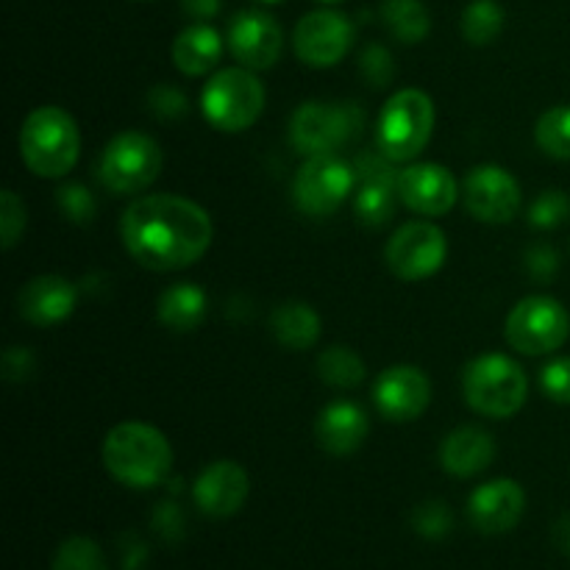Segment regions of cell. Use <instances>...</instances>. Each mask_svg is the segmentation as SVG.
I'll use <instances>...</instances> for the list:
<instances>
[{
  "instance_id": "obj_43",
  "label": "cell",
  "mask_w": 570,
  "mask_h": 570,
  "mask_svg": "<svg viewBox=\"0 0 570 570\" xmlns=\"http://www.w3.org/2000/svg\"><path fill=\"white\" fill-rule=\"evenodd\" d=\"M321 3H343V0H321Z\"/></svg>"
},
{
  "instance_id": "obj_30",
  "label": "cell",
  "mask_w": 570,
  "mask_h": 570,
  "mask_svg": "<svg viewBox=\"0 0 570 570\" xmlns=\"http://www.w3.org/2000/svg\"><path fill=\"white\" fill-rule=\"evenodd\" d=\"M53 570H109L100 546L89 538H67L53 557Z\"/></svg>"
},
{
  "instance_id": "obj_19",
  "label": "cell",
  "mask_w": 570,
  "mask_h": 570,
  "mask_svg": "<svg viewBox=\"0 0 570 570\" xmlns=\"http://www.w3.org/2000/svg\"><path fill=\"white\" fill-rule=\"evenodd\" d=\"M248 473L234 460H215L198 473L193 488V499L198 510L209 518H232L243 510L248 499Z\"/></svg>"
},
{
  "instance_id": "obj_23",
  "label": "cell",
  "mask_w": 570,
  "mask_h": 570,
  "mask_svg": "<svg viewBox=\"0 0 570 570\" xmlns=\"http://www.w3.org/2000/svg\"><path fill=\"white\" fill-rule=\"evenodd\" d=\"M173 65L178 72L189 78L206 76L215 70L217 61L223 56V37L206 22H195V26L184 28L176 39H173Z\"/></svg>"
},
{
  "instance_id": "obj_27",
  "label": "cell",
  "mask_w": 570,
  "mask_h": 570,
  "mask_svg": "<svg viewBox=\"0 0 570 570\" xmlns=\"http://www.w3.org/2000/svg\"><path fill=\"white\" fill-rule=\"evenodd\" d=\"M365 362L348 345H328L326 351H321L317 356V376L328 384V387L337 390H354L356 384L365 382Z\"/></svg>"
},
{
  "instance_id": "obj_35",
  "label": "cell",
  "mask_w": 570,
  "mask_h": 570,
  "mask_svg": "<svg viewBox=\"0 0 570 570\" xmlns=\"http://www.w3.org/2000/svg\"><path fill=\"white\" fill-rule=\"evenodd\" d=\"M22 228H26V206L17 198V193L6 189L0 195V232H3V248L11 250L22 237Z\"/></svg>"
},
{
  "instance_id": "obj_18",
  "label": "cell",
  "mask_w": 570,
  "mask_h": 570,
  "mask_svg": "<svg viewBox=\"0 0 570 570\" xmlns=\"http://www.w3.org/2000/svg\"><path fill=\"white\" fill-rule=\"evenodd\" d=\"M527 493L512 479H493L479 484L468 499V518L482 534H507L521 523Z\"/></svg>"
},
{
  "instance_id": "obj_42",
  "label": "cell",
  "mask_w": 570,
  "mask_h": 570,
  "mask_svg": "<svg viewBox=\"0 0 570 570\" xmlns=\"http://www.w3.org/2000/svg\"><path fill=\"white\" fill-rule=\"evenodd\" d=\"M554 543L560 546L566 554H570V515H562L560 521L554 523Z\"/></svg>"
},
{
  "instance_id": "obj_7",
  "label": "cell",
  "mask_w": 570,
  "mask_h": 570,
  "mask_svg": "<svg viewBox=\"0 0 570 570\" xmlns=\"http://www.w3.org/2000/svg\"><path fill=\"white\" fill-rule=\"evenodd\" d=\"M365 115L356 104H321L306 100L289 120V139L301 156H328L360 137Z\"/></svg>"
},
{
  "instance_id": "obj_44",
  "label": "cell",
  "mask_w": 570,
  "mask_h": 570,
  "mask_svg": "<svg viewBox=\"0 0 570 570\" xmlns=\"http://www.w3.org/2000/svg\"><path fill=\"white\" fill-rule=\"evenodd\" d=\"M259 3H278V0H259Z\"/></svg>"
},
{
  "instance_id": "obj_17",
  "label": "cell",
  "mask_w": 570,
  "mask_h": 570,
  "mask_svg": "<svg viewBox=\"0 0 570 570\" xmlns=\"http://www.w3.org/2000/svg\"><path fill=\"white\" fill-rule=\"evenodd\" d=\"M399 198L410 212L423 217H440L456 204L460 187L449 167L423 161L399 173Z\"/></svg>"
},
{
  "instance_id": "obj_34",
  "label": "cell",
  "mask_w": 570,
  "mask_h": 570,
  "mask_svg": "<svg viewBox=\"0 0 570 570\" xmlns=\"http://www.w3.org/2000/svg\"><path fill=\"white\" fill-rule=\"evenodd\" d=\"M360 70L371 87L376 89L387 87V83H393L395 78L393 53H390L384 45H367V48L360 53Z\"/></svg>"
},
{
  "instance_id": "obj_2",
  "label": "cell",
  "mask_w": 570,
  "mask_h": 570,
  "mask_svg": "<svg viewBox=\"0 0 570 570\" xmlns=\"http://www.w3.org/2000/svg\"><path fill=\"white\" fill-rule=\"evenodd\" d=\"M104 465L126 488H156L173 468V445L150 423H117L104 440Z\"/></svg>"
},
{
  "instance_id": "obj_22",
  "label": "cell",
  "mask_w": 570,
  "mask_h": 570,
  "mask_svg": "<svg viewBox=\"0 0 570 570\" xmlns=\"http://www.w3.org/2000/svg\"><path fill=\"white\" fill-rule=\"evenodd\" d=\"M440 465L456 479L476 476L495 460V440L479 426H460L440 443Z\"/></svg>"
},
{
  "instance_id": "obj_40",
  "label": "cell",
  "mask_w": 570,
  "mask_h": 570,
  "mask_svg": "<svg viewBox=\"0 0 570 570\" xmlns=\"http://www.w3.org/2000/svg\"><path fill=\"white\" fill-rule=\"evenodd\" d=\"M154 527L159 529V534L165 540H181V534H184V515H181V510H178V507H173V504H161L159 510H156V515H154Z\"/></svg>"
},
{
  "instance_id": "obj_37",
  "label": "cell",
  "mask_w": 570,
  "mask_h": 570,
  "mask_svg": "<svg viewBox=\"0 0 570 570\" xmlns=\"http://www.w3.org/2000/svg\"><path fill=\"white\" fill-rule=\"evenodd\" d=\"M523 262H527V271L529 276L534 278V282H543L549 284L551 278L560 273V254H557L551 245H532V248H527V256H523Z\"/></svg>"
},
{
  "instance_id": "obj_24",
  "label": "cell",
  "mask_w": 570,
  "mask_h": 570,
  "mask_svg": "<svg viewBox=\"0 0 570 570\" xmlns=\"http://www.w3.org/2000/svg\"><path fill=\"white\" fill-rule=\"evenodd\" d=\"M271 332L284 348L306 351L321 340V315L304 301H284L271 312Z\"/></svg>"
},
{
  "instance_id": "obj_4",
  "label": "cell",
  "mask_w": 570,
  "mask_h": 570,
  "mask_svg": "<svg viewBox=\"0 0 570 570\" xmlns=\"http://www.w3.org/2000/svg\"><path fill=\"white\" fill-rule=\"evenodd\" d=\"M462 395L473 412L504 421L527 404L529 379L507 354H482L462 373Z\"/></svg>"
},
{
  "instance_id": "obj_33",
  "label": "cell",
  "mask_w": 570,
  "mask_h": 570,
  "mask_svg": "<svg viewBox=\"0 0 570 570\" xmlns=\"http://www.w3.org/2000/svg\"><path fill=\"white\" fill-rule=\"evenodd\" d=\"M412 529L421 538L440 540L454 529V515H451L449 504H443V501H426V504L412 512Z\"/></svg>"
},
{
  "instance_id": "obj_16",
  "label": "cell",
  "mask_w": 570,
  "mask_h": 570,
  "mask_svg": "<svg viewBox=\"0 0 570 570\" xmlns=\"http://www.w3.org/2000/svg\"><path fill=\"white\" fill-rule=\"evenodd\" d=\"M373 401L384 421L410 423L426 412L432 401V382L421 367L393 365L379 373L373 384Z\"/></svg>"
},
{
  "instance_id": "obj_12",
  "label": "cell",
  "mask_w": 570,
  "mask_h": 570,
  "mask_svg": "<svg viewBox=\"0 0 570 570\" xmlns=\"http://www.w3.org/2000/svg\"><path fill=\"white\" fill-rule=\"evenodd\" d=\"M354 45V22L334 9L309 11L298 20L293 31L295 56L306 67L326 70L340 65Z\"/></svg>"
},
{
  "instance_id": "obj_6",
  "label": "cell",
  "mask_w": 570,
  "mask_h": 570,
  "mask_svg": "<svg viewBox=\"0 0 570 570\" xmlns=\"http://www.w3.org/2000/svg\"><path fill=\"white\" fill-rule=\"evenodd\" d=\"M200 111L217 131H245L265 111V87L248 67H226L200 92Z\"/></svg>"
},
{
  "instance_id": "obj_10",
  "label": "cell",
  "mask_w": 570,
  "mask_h": 570,
  "mask_svg": "<svg viewBox=\"0 0 570 570\" xmlns=\"http://www.w3.org/2000/svg\"><path fill=\"white\" fill-rule=\"evenodd\" d=\"M356 170L337 154L309 156L293 178V200L306 217H328L351 198Z\"/></svg>"
},
{
  "instance_id": "obj_25",
  "label": "cell",
  "mask_w": 570,
  "mask_h": 570,
  "mask_svg": "<svg viewBox=\"0 0 570 570\" xmlns=\"http://www.w3.org/2000/svg\"><path fill=\"white\" fill-rule=\"evenodd\" d=\"M156 315L173 332H195L206 317V293L193 282L173 284L159 295Z\"/></svg>"
},
{
  "instance_id": "obj_13",
  "label": "cell",
  "mask_w": 570,
  "mask_h": 570,
  "mask_svg": "<svg viewBox=\"0 0 570 570\" xmlns=\"http://www.w3.org/2000/svg\"><path fill=\"white\" fill-rule=\"evenodd\" d=\"M462 200H465V209L479 223L501 226V223L515 220L523 195L518 178L512 173H507L504 167L479 165L465 176Z\"/></svg>"
},
{
  "instance_id": "obj_31",
  "label": "cell",
  "mask_w": 570,
  "mask_h": 570,
  "mask_svg": "<svg viewBox=\"0 0 570 570\" xmlns=\"http://www.w3.org/2000/svg\"><path fill=\"white\" fill-rule=\"evenodd\" d=\"M570 217V198L562 189H546L540 198L529 206V226L540 232L560 228Z\"/></svg>"
},
{
  "instance_id": "obj_11",
  "label": "cell",
  "mask_w": 570,
  "mask_h": 570,
  "mask_svg": "<svg viewBox=\"0 0 570 570\" xmlns=\"http://www.w3.org/2000/svg\"><path fill=\"white\" fill-rule=\"evenodd\" d=\"M445 256H449V239L434 223L426 220L404 223L384 248L387 267L401 282H423L434 276L445 265Z\"/></svg>"
},
{
  "instance_id": "obj_28",
  "label": "cell",
  "mask_w": 570,
  "mask_h": 570,
  "mask_svg": "<svg viewBox=\"0 0 570 570\" xmlns=\"http://www.w3.org/2000/svg\"><path fill=\"white\" fill-rule=\"evenodd\" d=\"M507 14L495 0H473L465 11H462V37L476 48L493 45L504 31Z\"/></svg>"
},
{
  "instance_id": "obj_3",
  "label": "cell",
  "mask_w": 570,
  "mask_h": 570,
  "mask_svg": "<svg viewBox=\"0 0 570 570\" xmlns=\"http://www.w3.org/2000/svg\"><path fill=\"white\" fill-rule=\"evenodd\" d=\"M81 131L61 106H39L20 128V156L39 178H61L76 167Z\"/></svg>"
},
{
  "instance_id": "obj_32",
  "label": "cell",
  "mask_w": 570,
  "mask_h": 570,
  "mask_svg": "<svg viewBox=\"0 0 570 570\" xmlns=\"http://www.w3.org/2000/svg\"><path fill=\"white\" fill-rule=\"evenodd\" d=\"M56 206H59V212L67 217V220L78 223V226L92 223L95 212H98L92 193H89L83 184H65V187L56 193Z\"/></svg>"
},
{
  "instance_id": "obj_5",
  "label": "cell",
  "mask_w": 570,
  "mask_h": 570,
  "mask_svg": "<svg viewBox=\"0 0 570 570\" xmlns=\"http://www.w3.org/2000/svg\"><path fill=\"white\" fill-rule=\"evenodd\" d=\"M434 131V104L423 89H401L384 104L376 126V148L393 165L417 159Z\"/></svg>"
},
{
  "instance_id": "obj_26",
  "label": "cell",
  "mask_w": 570,
  "mask_h": 570,
  "mask_svg": "<svg viewBox=\"0 0 570 570\" xmlns=\"http://www.w3.org/2000/svg\"><path fill=\"white\" fill-rule=\"evenodd\" d=\"M382 22L404 45L423 42L432 31V17L421 0H382Z\"/></svg>"
},
{
  "instance_id": "obj_38",
  "label": "cell",
  "mask_w": 570,
  "mask_h": 570,
  "mask_svg": "<svg viewBox=\"0 0 570 570\" xmlns=\"http://www.w3.org/2000/svg\"><path fill=\"white\" fill-rule=\"evenodd\" d=\"M148 106L154 115L165 117V120H176V117L187 115V98H184V92H178V89L173 87H165V83L150 89Z\"/></svg>"
},
{
  "instance_id": "obj_41",
  "label": "cell",
  "mask_w": 570,
  "mask_h": 570,
  "mask_svg": "<svg viewBox=\"0 0 570 570\" xmlns=\"http://www.w3.org/2000/svg\"><path fill=\"white\" fill-rule=\"evenodd\" d=\"M181 9L187 17L204 22V20H212V17L220 11V0H181Z\"/></svg>"
},
{
  "instance_id": "obj_39",
  "label": "cell",
  "mask_w": 570,
  "mask_h": 570,
  "mask_svg": "<svg viewBox=\"0 0 570 570\" xmlns=\"http://www.w3.org/2000/svg\"><path fill=\"white\" fill-rule=\"evenodd\" d=\"M33 373V356L28 348H6L3 376L6 382H22Z\"/></svg>"
},
{
  "instance_id": "obj_8",
  "label": "cell",
  "mask_w": 570,
  "mask_h": 570,
  "mask_svg": "<svg viewBox=\"0 0 570 570\" xmlns=\"http://www.w3.org/2000/svg\"><path fill=\"white\" fill-rule=\"evenodd\" d=\"M161 173V148L142 131H122L106 142L98 161V178L109 193L137 195Z\"/></svg>"
},
{
  "instance_id": "obj_29",
  "label": "cell",
  "mask_w": 570,
  "mask_h": 570,
  "mask_svg": "<svg viewBox=\"0 0 570 570\" xmlns=\"http://www.w3.org/2000/svg\"><path fill=\"white\" fill-rule=\"evenodd\" d=\"M534 139L551 159H570V106L543 111L534 126Z\"/></svg>"
},
{
  "instance_id": "obj_1",
  "label": "cell",
  "mask_w": 570,
  "mask_h": 570,
  "mask_svg": "<svg viewBox=\"0 0 570 570\" xmlns=\"http://www.w3.org/2000/svg\"><path fill=\"white\" fill-rule=\"evenodd\" d=\"M209 215L181 195H142L120 217V239L139 267L173 273L195 265L212 245Z\"/></svg>"
},
{
  "instance_id": "obj_15",
  "label": "cell",
  "mask_w": 570,
  "mask_h": 570,
  "mask_svg": "<svg viewBox=\"0 0 570 570\" xmlns=\"http://www.w3.org/2000/svg\"><path fill=\"white\" fill-rule=\"evenodd\" d=\"M226 42L239 67L259 72L271 70L282 59L284 31L267 11L245 9L237 11L228 22Z\"/></svg>"
},
{
  "instance_id": "obj_9",
  "label": "cell",
  "mask_w": 570,
  "mask_h": 570,
  "mask_svg": "<svg viewBox=\"0 0 570 570\" xmlns=\"http://www.w3.org/2000/svg\"><path fill=\"white\" fill-rule=\"evenodd\" d=\"M570 334V315L566 306L549 295H529L518 301L507 315L504 337L518 354L543 356L566 345Z\"/></svg>"
},
{
  "instance_id": "obj_36",
  "label": "cell",
  "mask_w": 570,
  "mask_h": 570,
  "mask_svg": "<svg viewBox=\"0 0 570 570\" xmlns=\"http://www.w3.org/2000/svg\"><path fill=\"white\" fill-rule=\"evenodd\" d=\"M540 390L557 404H570V356H560L540 371Z\"/></svg>"
},
{
  "instance_id": "obj_21",
  "label": "cell",
  "mask_w": 570,
  "mask_h": 570,
  "mask_svg": "<svg viewBox=\"0 0 570 570\" xmlns=\"http://www.w3.org/2000/svg\"><path fill=\"white\" fill-rule=\"evenodd\" d=\"M371 432L365 410L354 401H332L315 421V438L326 454L348 456L362 449Z\"/></svg>"
},
{
  "instance_id": "obj_20",
  "label": "cell",
  "mask_w": 570,
  "mask_h": 570,
  "mask_svg": "<svg viewBox=\"0 0 570 570\" xmlns=\"http://www.w3.org/2000/svg\"><path fill=\"white\" fill-rule=\"evenodd\" d=\"M78 304V293L65 276H37L17 293V312L31 326L50 328L72 315Z\"/></svg>"
},
{
  "instance_id": "obj_14",
  "label": "cell",
  "mask_w": 570,
  "mask_h": 570,
  "mask_svg": "<svg viewBox=\"0 0 570 570\" xmlns=\"http://www.w3.org/2000/svg\"><path fill=\"white\" fill-rule=\"evenodd\" d=\"M356 170V189L354 195V215L362 226L367 228H382L387 226L390 217L395 215V206H399V170L393 167V161L382 154V150H373V154H362L354 161Z\"/></svg>"
}]
</instances>
